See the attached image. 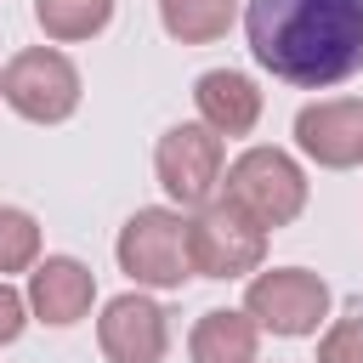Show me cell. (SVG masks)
Masks as SVG:
<instances>
[{
    "label": "cell",
    "instance_id": "3957f363",
    "mask_svg": "<svg viewBox=\"0 0 363 363\" xmlns=\"http://www.w3.org/2000/svg\"><path fill=\"white\" fill-rule=\"evenodd\" d=\"M227 199L255 221V227H289L306 210V176L284 147H244L227 164Z\"/></svg>",
    "mask_w": 363,
    "mask_h": 363
},
{
    "label": "cell",
    "instance_id": "ba28073f",
    "mask_svg": "<svg viewBox=\"0 0 363 363\" xmlns=\"http://www.w3.org/2000/svg\"><path fill=\"white\" fill-rule=\"evenodd\" d=\"M96 346L108 363H159L170 346V318L147 295H113L96 318Z\"/></svg>",
    "mask_w": 363,
    "mask_h": 363
},
{
    "label": "cell",
    "instance_id": "5b68a950",
    "mask_svg": "<svg viewBox=\"0 0 363 363\" xmlns=\"http://www.w3.org/2000/svg\"><path fill=\"white\" fill-rule=\"evenodd\" d=\"M0 96L28 125H62L79 108V68L57 45H28L0 68Z\"/></svg>",
    "mask_w": 363,
    "mask_h": 363
},
{
    "label": "cell",
    "instance_id": "6da1fadb",
    "mask_svg": "<svg viewBox=\"0 0 363 363\" xmlns=\"http://www.w3.org/2000/svg\"><path fill=\"white\" fill-rule=\"evenodd\" d=\"M250 57L284 85H340L363 68V0H250Z\"/></svg>",
    "mask_w": 363,
    "mask_h": 363
},
{
    "label": "cell",
    "instance_id": "5bb4252c",
    "mask_svg": "<svg viewBox=\"0 0 363 363\" xmlns=\"http://www.w3.org/2000/svg\"><path fill=\"white\" fill-rule=\"evenodd\" d=\"M34 23L45 28V40L74 45L113 23V0H34Z\"/></svg>",
    "mask_w": 363,
    "mask_h": 363
},
{
    "label": "cell",
    "instance_id": "7a4b0ae2",
    "mask_svg": "<svg viewBox=\"0 0 363 363\" xmlns=\"http://www.w3.org/2000/svg\"><path fill=\"white\" fill-rule=\"evenodd\" d=\"M119 272L142 289H182L193 278V255H187V221L182 210H164V204H147L136 210L125 227H119Z\"/></svg>",
    "mask_w": 363,
    "mask_h": 363
},
{
    "label": "cell",
    "instance_id": "8992f818",
    "mask_svg": "<svg viewBox=\"0 0 363 363\" xmlns=\"http://www.w3.org/2000/svg\"><path fill=\"white\" fill-rule=\"evenodd\" d=\"M244 312L255 318V329H272L284 340L318 335V323L329 318V284L318 272H306V267H272V272L250 278Z\"/></svg>",
    "mask_w": 363,
    "mask_h": 363
},
{
    "label": "cell",
    "instance_id": "30bf717a",
    "mask_svg": "<svg viewBox=\"0 0 363 363\" xmlns=\"http://www.w3.org/2000/svg\"><path fill=\"white\" fill-rule=\"evenodd\" d=\"M91 301H96V278H91L85 261H74V255L34 261V272H28V312L40 323L68 329V323H79L91 312Z\"/></svg>",
    "mask_w": 363,
    "mask_h": 363
},
{
    "label": "cell",
    "instance_id": "277c9868",
    "mask_svg": "<svg viewBox=\"0 0 363 363\" xmlns=\"http://www.w3.org/2000/svg\"><path fill=\"white\" fill-rule=\"evenodd\" d=\"M187 255L199 278H244L267 261V227H255L233 199H210L187 221Z\"/></svg>",
    "mask_w": 363,
    "mask_h": 363
},
{
    "label": "cell",
    "instance_id": "4fadbf2b",
    "mask_svg": "<svg viewBox=\"0 0 363 363\" xmlns=\"http://www.w3.org/2000/svg\"><path fill=\"white\" fill-rule=\"evenodd\" d=\"M238 0H159V23L176 45H210L233 28Z\"/></svg>",
    "mask_w": 363,
    "mask_h": 363
},
{
    "label": "cell",
    "instance_id": "52a82bcc",
    "mask_svg": "<svg viewBox=\"0 0 363 363\" xmlns=\"http://www.w3.org/2000/svg\"><path fill=\"white\" fill-rule=\"evenodd\" d=\"M221 136L204 125V119H187V125H170L164 136H159V147H153V170H159V187L176 199V204H187V210H199V204H210L216 199V187H221Z\"/></svg>",
    "mask_w": 363,
    "mask_h": 363
},
{
    "label": "cell",
    "instance_id": "7c38bea8",
    "mask_svg": "<svg viewBox=\"0 0 363 363\" xmlns=\"http://www.w3.org/2000/svg\"><path fill=\"white\" fill-rule=\"evenodd\" d=\"M193 363H255L261 352V329L250 312H233V306H216L193 323V340H187Z\"/></svg>",
    "mask_w": 363,
    "mask_h": 363
},
{
    "label": "cell",
    "instance_id": "2e32d148",
    "mask_svg": "<svg viewBox=\"0 0 363 363\" xmlns=\"http://www.w3.org/2000/svg\"><path fill=\"white\" fill-rule=\"evenodd\" d=\"M318 363H363V312H346V318H335L323 329Z\"/></svg>",
    "mask_w": 363,
    "mask_h": 363
},
{
    "label": "cell",
    "instance_id": "8fae6325",
    "mask_svg": "<svg viewBox=\"0 0 363 363\" xmlns=\"http://www.w3.org/2000/svg\"><path fill=\"white\" fill-rule=\"evenodd\" d=\"M193 102H199V119H204L216 136H250L255 119H261V91H255V79L238 74V68H210V74H199Z\"/></svg>",
    "mask_w": 363,
    "mask_h": 363
},
{
    "label": "cell",
    "instance_id": "e0dca14e",
    "mask_svg": "<svg viewBox=\"0 0 363 363\" xmlns=\"http://www.w3.org/2000/svg\"><path fill=\"white\" fill-rule=\"evenodd\" d=\"M28 323V295H17L6 278H0V346H11Z\"/></svg>",
    "mask_w": 363,
    "mask_h": 363
},
{
    "label": "cell",
    "instance_id": "9c48e42d",
    "mask_svg": "<svg viewBox=\"0 0 363 363\" xmlns=\"http://www.w3.org/2000/svg\"><path fill=\"white\" fill-rule=\"evenodd\" d=\"M295 142L312 164L323 170H352L363 164V102L357 96H335V102H312L295 113Z\"/></svg>",
    "mask_w": 363,
    "mask_h": 363
},
{
    "label": "cell",
    "instance_id": "9a60e30c",
    "mask_svg": "<svg viewBox=\"0 0 363 363\" xmlns=\"http://www.w3.org/2000/svg\"><path fill=\"white\" fill-rule=\"evenodd\" d=\"M40 261V221L17 204H0V272H28Z\"/></svg>",
    "mask_w": 363,
    "mask_h": 363
}]
</instances>
